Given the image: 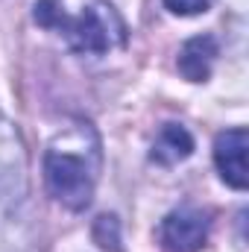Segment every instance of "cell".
<instances>
[{
    "label": "cell",
    "instance_id": "6da1fadb",
    "mask_svg": "<svg viewBox=\"0 0 249 252\" xmlns=\"http://www.w3.org/2000/svg\"><path fill=\"white\" fill-rule=\"evenodd\" d=\"M103 150L94 126L85 121L56 132L44 153V182L50 196L67 211H82L91 205L100 179Z\"/></svg>",
    "mask_w": 249,
    "mask_h": 252
},
{
    "label": "cell",
    "instance_id": "7a4b0ae2",
    "mask_svg": "<svg viewBox=\"0 0 249 252\" xmlns=\"http://www.w3.org/2000/svg\"><path fill=\"white\" fill-rule=\"evenodd\" d=\"M32 15L79 56H106L126 44L124 18L106 0H38Z\"/></svg>",
    "mask_w": 249,
    "mask_h": 252
},
{
    "label": "cell",
    "instance_id": "3957f363",
    "mask_svg": "<svg viewBox=\"0 0 249 252\" xmlns=\"http://www.w3.org/2000/svg\"><path fill=\"white\" fill-rule=\"evenodd\" d=\"M27 196V153L15 124L0 112V226L15 217Z\"/></svg>",
    "mask_w": 249,
    "mask_h": 252
},
{
    "label": "cell",
    "instance_id": "277c9868",
    "mask_svg": "<svg viewBox=\"0 0 249 252\" xmlns=\"http://www.w3.org/2000/svg\"><path fill=\"white\" fill-rule=\"evenodd\" d=\"M211 232V214L196 205H179L173 208L158 229L161 247L167 252H199Z\"/></svg>",
    "mask_w": 249,
    "mask_h": 252
},
{
    "label": "cell",
    "instance_id": "5b68a950",
    "mask_svg": "<svg viewBox=\"0 0 249 252\" xmlns=\"http://www.w3.org/2000/svg\"><path fill=\"white\" fill-rule=\"evenodd\" d=\"M247 147H249V135H247L244 126L226 129V132H220L217 141H214V164H217L223 182L232 185L235 190H244L249 185Z\"/></svg>",
    "mask_w": 249,
    "mask_h": 252
},
{
    "label": "cell",
    "instance_id": "8992f818",
    "mask_svg": "<svg viewBox=\"0 0 249 252\" xmlns=\"http://www.w3.org/2000/svg\"><path fill=\"white\" fill-rule=\"evenodd\" d=\"M220 47H217V38L214 35H196L182 44L179 50V73L190 79V82H205L211 76V67L217 59Z\"/></svg>",
    "mask_w": 249,
    "mask_h": 252
},
{
    "label": "cell",
    "instance_id": "52a82bcc",
    "mask_svg": "<svg viewBox=\"0 0 249 252\" xmlns=\"http://www.w3.org/2000/svg\"><path fill=\"white\" fill-rule=\"evenodd\" d=\"M193 153V135L182 124H164L153 141V161L158 164H179Z\"/></svg>",
    "mask_w": 249,
    "mask_h": 252
},
{
    "label": "cell",
    "instance_id": "ba28073f",
    "mask_svg": "<svg viewBox=\"0 0 249 252\" xmlns=\"http://www.w3.org/2000/svg\"><path fill=\"white\" fill-rule=\"evenodd\" d=\"M94 244H100V250L106 252H124V241H121V223L115 214H100L94 220Z\"/></svg>",
    "mask_w": 249,
    "mask_h": 252
},
{
    "label": "cell",
    "instance_id": "9c48e42d",
    "mask_svg": "<svg viewBox=\"0 0 249 252\" xmlns=\"http://www.w3.org/2000/svg\"><path fill=\"white\" fill-rule=\"evenodd\" d=\"M164 6L173 15H199L214 6V0H164Z\"/></svg>",
    "mask_w": 249,
    "mask_h": 252
}]
</instances>
